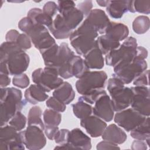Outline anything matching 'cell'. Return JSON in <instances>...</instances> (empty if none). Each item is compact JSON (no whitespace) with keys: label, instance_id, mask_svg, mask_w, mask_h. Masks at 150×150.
Returning a JSON list of instances; mask_svg holds the SVG:
<instances>
[{"label":"cell","instance_id":"cell-1","mask_svg":"<svg viewBox=\"0 0 150 150\" xmlns=\"http://www.w3.org/2000/svg\"><path fill=\"white\" fill-rule=\"evenodd\" d=\"M40 54L45 66L56 69L60 77L67 79L73 77L70 62L75 54L67 43L63 42L60 45L56 43Z\"/></svg>","mask_w":150,"mask_h":150},{"label":"cell","instance_id":"cell-2","mask_svg":"<svg viewBox=\"0 0 150 150\" xmlns=\"http://www.w3.org/2000/svg\"><path fill=\"white\" fill-rule=\"evenodd\" d=\"M1 126L6 125L11 118L21 111L26 105L22 91L14 87H1Z\"/></svg>","mask_w":150,"mask_h":150},{"label":"cell","instance_id":"cell-3","mask_svg":"<svg viewBox=\"0 0 150 150\" xmlns=\"http://www.w3.org/2000/svg\"><path fill=\"white\" fill-rule=\"evenodd\" d=\"M18 26L21 31L30 38L35 48L38 49L40 53L56 44L55 40L46 26L33 23L27 16L22 18Z\"/></svg>","mask_w":150,"mask_h":150},{"label":"cell","instance_id":"cell-4","mask_svg":"<svg viewBox=\"0 0 150 150\" xmlns=\"http://www.w3.org/2000/svg\"><path fill=\"white\" fill-rule=\"evenodd\" d=\"M98 35L96 30L84 21L78 28L72 32L69 40L76 52L79 55L84 56L91 49L97 46L96 39Z\"/></svg>","mask_w":150,"mask_h":150},{"label":"cell","instance_id":"cell-5","mask_svg":"<svg viewBox=\"0 0 150 150\" xmlns=\"http://www.w3.org/2000/svg\"><path fill=\"white\" fill-rule=\"evenodd\" d=\"M107 90L111 96V100L114 111L118 112L130 106L133 93L131 88L125 87L124 84L118 79H109Z\"/></svg>","mask_w":150,"mask_h":150},{"label":"cell","instance_id":"cell-6","mask_svg":"<svg viewBox=\"0 0 150 150\" xmlns=\"http://www.w3.org/2000/svg\"><path fill=\"white\" fill-rule=\"evenodd\" d=\"M147 66L145 59L136 57L129 62H119L114 66L112 77L118 79L124 84H129L146 70Z\"/></svg>","mask_w":150,"mask_h":150},{"label":"cell","instance_id":"cell-7","mask_svg":"<svg viewBox=\"0 0 150 150\" xmlns=\"http://www.w3.org/2000/svg\"><path fill=\"white\" fill-rule=\"evenodd\" d=\"M137 46V41L135 38L132 36L127 38L118 48L105 54L106 64L114 67L121 61H132L136 56Z\"/></svg>","mask_w":150,"mask_h":150},{"label":"cell","instance_id":"cell-8","mask_svg":"<svg viewBox=\"0 0 150 150\" xmlns=\"http://www.w3.org/2000/svg\"><path fill=\"white\" fill-rule=\"evenodd\" d=\"M32 79L33 83L45 92L56 89L63 82L56 69L46 66L35 70L32 73Z\"/></svg>","mask_w":150,"mask_h":150},{"label":"cell","instance_id":"cell-9","mask_svg":"<svg viewBox=\"0 0 150 150\" xmlns=\"http://www.w3.org/2000/svg\"><path fill=\"white\" fill-rule=\"evenodd\" d=\"M107 75L104 71H89L76 83L77 92L84 96L99 88H104Z\"/></svg>","mask_w":150,"mask_h":150},{"label":"cell","instance_id":"cell-10","mask_svg":"<svg viewBox=\"0 0 150 150\" xmlns=\"http://www.w3.org/2000/svg\"><path fill=\"white\" fill-rule=\"evenodd\" d=\"M22 134L10 125L1 126L0 149H24Z\"/></svg>","mask_w":150,"mask_h":150},{"label":"cell","instance_id":"cell-11","mask_svg":"<svg viewBox=\"0 0 150 150\" xmlns=\"http://www.w3.org/2000/svg\"><path fill=\"white\" fill-rule=\"evenodd\" d=\"M133 95L131 102L132 109L145 117L150 114L149 88L146 86H135L131 87Z\"/></svg>","mask_w":150,"mask_h":150},{"label":"cell","instance_id":"cell-12","mask_svg":"<svg viewBox=\"0 0 150 150\" xmlns=\"http://www.w3.org/2000/svg\"><path fill=\"white\" fill-rule=\"evenodd\" d=\"M146 117L132 108H129L117 112L114 116V120L119 127L129 132L139 125Z\"/></svg>","mask_w":150,"mask_h":150},{"label":"cell","instance_id":"cell-13","mask_svg":"<svg viewBox=\"0 0 150 150\" xmlns=\"http://www.w3.org/2000/svg\"><path fill=\"white\" fill-rule=\"evenodd\" d=\"M43 131L35 125H28L25 130L21 131L23 143L27 149L38 150L46 145V138Z\"/></svg>","mask_w":150,"mask_h":150},{"label":"cell","instance_id":"cell-14","mask_svg":"<svg viewBox=\"0 0 150 150\" xmlns=\"http://www.w3.org/2000/svg\"><path fill=\"white\" fill-rule=\"evenodd\" d=\"M4 62L6 64L9 75L16 76L23 73L29 67L30 59L23 50L12 53Z\"/></svg>","mask_w":150,"mask_h":150},{"label":"cell","instance_id":"cell-15","mask_svg":"<svg viewBox=\"0 0 150 150\" xmlns=\"http://www.w3.org/2000/svg\"><path fill=\"white\" fill-rule=\"evenodd\" d=\"M93 115L98 117L105 122L111 121L114 116L111 98L107 94L101 96L95 102L93 107Z\"/></svg>","mask_w":150,"mask_h":150},{"label":"cell","instance_id":"cell-16","mask_svg":"<svg viewBox=\"0 0 150 150\" xmlns=\"http://www.w3.org/2000/svg\"><path fill=\"white\" fill-rule=\"evenodd\" d=\"M93 26L99 34H105L110 23L107 15L104 11L100 9H92L84 19Z\"/></svg>","mask_w":150,"mask_h":150},{"label":"cell","instance_id":"cell-17","mask_svg":"<svg viewBox=\"0 0 150 150\" xmlns=\"http://www.w3.org/2000/svg\"><path fill=\"white\" fill-rule=\"evenodd\" d=\"M80 125L93 138H97L101 136L107 126L105 121L94 115H90L81 119Z\"/></svg>","mask_w":150,"mask_h":150},{"label":"cell","instance_id":"cell-18","mask_svg":"<svg viewBox=\"0 0 150 150\" xmlns=\"http://www.w3.org/2000/svg\"><path fill=\"white\" fill-rule=\"evenodd\" d=\"M67 144L70 149L88 150L91 148L90 138L77 128L70 131Z\"/></svg>","mask_w":150,"mask_h":150},{"label":"cell","instance_id":"cell-19","mask_svg":"<svg viewBox=\"0 0 150 150\" xmlns=\"http://www.w3.org/2000/svg\"><path fill=\"white\" fill-rule=\"evenodd\" d=\"M52 35L57 39H64L70 37L73 32L64 23L62 17L57 13L53 20L52 25L48 28Z\"/></svg>","mask_w":150,"mask_h":150},{"label":"cell","instance_id":"cell-20","mask_svg":"<svg viewBox=\"0 0 150 150\" xmlns=\"http://www.w3.org/2000/svg\"><path fill=\"white\" fill-rule=\"evenodd\" d=\"M101 137L103 140L108 141L117 145L123 144L127 138L126 133L115 124L107 126Z\"/></svg>","mask_w":150,"mask_h":150},{"label":"cell","instance_id":"cell-21","mask_svg":"<svg viewBox=\"0 0 150 150\" xmlns=\"http://www.w3.org/2000/svg\"><path fill=\"white\" fill-rule=\"evenodd\" d=\"M53 96L66 105L73 101L75 97V92L72 86L69 82L63 81L54 90Z\"/></svg>","mask_w":150,"mask_h":150},{"label":"cell","instance_id":"cell-22","mask_svg":"<svg viewBox=\"0 0 150 150\" xmlns=\"http://www.w3.org/2000/svg\"><path fill=\"white\" fill-rule=\"evenodd\" d=\"M84 61L90 69H101L104 66L103 54L97 46L93 48L84 56Z\"/></svg>","mask_w":150,"mask_h":150},{"label":"cell","instance_id":"cell-23","mask_svg":"<svg viewBox=\"0 0 150 150\" xmlns=\"http://www.w3.org/2000/svg\"><path fill=\"white\" fill-rule=\"evenodd\" d=\"M105 34L111 39L120 42L128 38V28L122 23L110 22Z\"/></svg>","mask_w":150,"mask_h":150},{"label":"cell","instance_id":"cell-24","mask_svg":"<svg viewBox=\"0 0 150 150\" xmlns=\"http://www.w3.org/2000/svg\"><path fill=\"white\" fill-rule=\"evenodd\" d=\"M25 100L31 104H36L47 100L48 95L38 85L31 84L24 93Z\"/></svg>","mask_w":150,"mask_h":150},{"label":"cell","instance_id":"cell-25","mask_svg":"<svg viewBox=\"0 0 150 150\" xmlns=\"http://www.w3.org/2000/svg\"><path fill=\"white\" fill-rule=\"evenodd\" d=\"M128 4L129 1H109L107 12L114 19H120L128 12Z\"/></svg>","mask_w":150,"mask_h":150},{"label":"cell","instance_id":"cell-26","mask_svg":"<svg viewBox=\"0 0 150 150\" xmlns=\"http://www.w3.org/2000/svg\"><path fill=\"white\" fill-rule=\"evenodd\" d=\"M27 17L33 23L43 25L47 28L52 25L53 20L52 18L44 13L41 9L38 8L30 9L27 13Z\"/></svg>","mask_w":150,"mask_h":150},{"label":"cell","instance_id":"cell-27","mask_svg":"<svg viewBox=\"0 0 150 150\" xmlns=\"http://www.w3.org/2000/svg\"><path fill=\"white\" fill-rule=\"evenodd\" d=\"M96 40L97 47L102 54L105 55L120 46V42L111 39L105 34L97 37Z\"/></svg>","mask_w":150,"mask_h":150},{"label":"cell","instance_id":"cell-28","mask_svg":"<svg viewBox=\"0 0 150 150\" xmlns=\"http://www.w3.org/2000/svg\"><path fill=\"white\" fill-rule=\"evenodd\" d=\"M71 70L73 77L77 79L82 77L86 73L90 71L84 60L79 56L74 55L70 62Z\"/></svg>","mask_w":150,"mask_h":150},{"label":"cell","instance_id":"cell-29","mask_svg":"<svg viewBox=\"0 0 150 150\" xmlns=\"http://www.w3.org/2000/svg\"><path fill=\"white\" fill-rule=\"evenodd\" d=\"M130 135L132 138L138 140L145 141L150 138L149 117H146L139 125L131 131Z\"/></svg>","mask_w":150,"mask_h":150},{"label":"cell","instance_id":"cell-30","mask_svg":"<svg viewBox=\"0 0 150 150\" xmlns=\"http://www.w3.org/2000/svg\"><path fill=\"white\" fill-rule=\"evenodd\" d=\"M72 108L74 115L80 120L91 115L93 113V107L80 97L79 98L77 103L72 104Z\"/></svg>","mask_w":150,"mask_h":150},{"label":"cell","instance_id":"cell-31","mask_svg":"<svg viewBox=\"0 0 150 150\" xmlns=\"http://www.w3.org/2000/svg\"><path fill=\"white\" fill-rule=\"evenodd\" d=\"M42 111L40 107L34 106L32 107L29 111L28 114V125H35L39 127L42 129H45V124L42 120Z\"/></svg>","mask_w":150,"mask_h":150},{"label":"cell","instance_id":"cell-32","mask_svg":"<svg viewBox=\"0 0 150 150\" xmlns=\"http://www.w3.org/2000/svg\"><path fill=\"white\" fill-rule=\"evenodd\" d=\"M150 21L148 16L140 15L137 16L132 22V29L138 35L145 33L149 29Z\"/></svg>","mask_w":150,"mask_h":150},{"label":"cell","instance_id":"cell-33","mask_svg":"<svg viewBox=\"0 0 150 150\" xmlns=\"http://www.w3.org/2000/svg\"><path fill=\"white\" fill-rule=\"evenodd\" d=\"M45 125L58 127L62 121L61 114L52 109H46L43 113Z\"/></svg>","mask_w":150,"mask_h":150},{"label":"cell","instance_id":"cell-34","mask_svg":"<svg viewBox=\"0 0 150 150\" xmlns=\"http://www.w3.org/2000/svg\"><path fill=\"white\" fill-rule=\"evenodd\" d=\"M128 12L149 14L150 13V1H129Z\"/></svg>","mask_w":150,"mask_h":150},{"label":"cell","instance_id":"cell-35","mask_svg":"<svg viewBox=\"0 0 150 150\" xmlns=\"http://www.w3.org/2000/svg\"><path fill=\"white\" fill-rule=\"evenodd\" d=\"M22 50L15 42H4L0 46V62H4L9 56L16 52Z\"/></svg>","mask_w":150,"mask_h":150},{"label":"cell","instance_id":"cell-36","mask_svg":"<svg viewBox=\"0 0 150 150\" xmlns=\"http://www.w3.org/2000/svg\"><path fill=\"white\" fill-rule=\"evenodd\" d=\"M26 122V117L21 111H19L11 118L8 124L16 131H21L25 128Z\"/></svg>","mask_w":150,"mask_h":150},{"label":"cell","instance_id":"cell-37","mask_svg":"<svg viewBox=\"0 0 150 150\" xmlns=\"http://www.w3.org/2000/svg\"><path fill=\"white\" fill-rule=\"evenodd\" d=\"M105 94H107V92L105 90H104V88H99L93 90L89 93L80 97L85 102L90 104H93L99 97Z\"/></svg>","mask_w":150,"mask_h":150},{"label":"cell","instance_id":"cell-38","mask_svg":"<svg viewBox=\"0 0 150 150\" xmlns=\"http://www.w3.org/2000/svg\"><path fill=\"white\" fill-rule=\"evenodd\" d=\"M46 106L50 109L58 111L59 112H63L66 110V104L63 102L54 97L53 96L49 97L46 101Z\"/></svg>","mask_w":150,"mask_h":150},{"label":"cell","instance_id":"cell-39","mask_svg":"<svg viewBox=\"0 0 150 150\" xmlns=\"http://www.w3.org/2000/svg\"><path fill=\"white\" fill-rule=\"evenodd\" d=\"M13 84L19 88H25L28 87L30 83V80L28 76L25 74L22 73L14 76L12 79Z\"/></svg>","mask_w":150,"mask_h":150},{"label":"cell","instance_id":"cell-40","mask_svg":"<svg viewBox=\"0 0 150 150\" xmlns=\"http://www.w3.org/2000/svg\"><path fill=\"white\" fill-rule=\"evenodd\" d=\"M31 42L32 41L30 38L26 34L20 33L15 43L21 49L25 51L32 47Z\"/></svg>","mask_w":150,"mask_h":150},{"label":"cell","instance_id":"cell-41","mask_svg":"<svg viewBox=\"0 0 150 150\" xmlns=\"http://www.w3.org/2000/svg\"><path fill=\"white\" fill-rule=\"evenodd\" d=\"M43 12L53 18L58 13V6L53 1H48L46 2L43 7Z\"/></svg>","mask_w":150,"mask_h":150},{"label":"cell","instance_id":"cell-42","mask_svg":"<svg viewBox=\"0 0 150 150\" xmlns=\"http://www.w3.org/2000/svg\"><path fill=\"white\" fill-rule=\"evenodd\" d=\"M148 76L149 70H146L133 80V84L135 86H149Z\"/></svg>","mask_w":150,"mask_h":150},{"label":"cell","instance_id":"cell-43","mask_svg":"<svg viewBox=\"0 0 150 150\" xmlns=\"http://www.w3.org/2000/svg\"><path fill=\"white\" fill-rule=\"evenodd\" d=\"M70 131L67 129H61L58 131L54 138V142L59 145L64 144L67 142Z\"/></svg>","mask_w":150,"mask_h":150},{"label":"cell","instance_id":"cell-44","mask_svg":"<svg viewBox=\"0 0 150 150\" xmlns=\"http://www.w3.org/2000/svg\"><path fill=\"white\" fill-rule=\"evenodd\" d=\"M76 8L81 11L84 16H87L92 10L93 2L91 1H84L79 3Z\"/></svg>","mask_w":150,"mask_h":150},{"label":"cell","instance_id":"cell-45","mask_svg":"<svg viewBox=\"0 0 150 150\" xmlns=\"http://www.w3.org/2000/svg\"><path fill=\"white\" fill-rule=\"evenodd\" d=\"M96 148L98 150H104V149H120L117 144L112 143L110 141L103 140L97 144Z\"/></svg>","mask_w":150,"mask_h":150},{"label":"cell","instance_id":"cell-46","mask_svg":"<svg viewBox=\"0 0 150 150\" xmlns=\"http://www.w3.org/2000/svg\"><path fill=\"white\" fill-rule=\"evenodd\" d=\"M59 130V128L58 127L45 125L44 132L48 139L50 140H54V138Z\"/></svg>","mask_w":150,"mask_h":150},{"label":"cell","instance_id":"cell-47","mask_svg":"<svg viewBox=\"0 0 150 150\" xmlns=\"http://www.w3.org/2000/svg\"><path fill=\"white\" fill-rule=\"evenodd\" d=\"M131 148L133 150H145L148 148V146L144 141L135 139L132 142Z\"/></svg>","mask_w":150,"mask_h":150},{"label":"cell","instance_id":"cell-48","mask_svg":"<svg viewBox=\"0 0 150 150\" xmlns=\"http://www.w3.org/2000/svg\"><path fill=\"white\" fill-rule=\"evenodd\" d=\"M19 34L20 33L16 30L15 29H11L8 31L5 35L6 41L11 42H16Z\"/></svg>","mask_w":150,"mask_h":150},{"label":"cell","instance_id":"cell-49","mask_svg":"<svg viewBox=\"0 0 150 150\" xmlns=\"http://www.w3.org/2000/svg\"><path fill=\"white\" fill-rule=\"evenodd\" d=\"M148 56V50L146 49L143 46H137V53L136 57L145 59L147 58Z\"/></svg>","mask_w":150,"mask_h":150},{"label":"cell","instance_id":"cell-50","mask_svg":"<svg viewBox=\"0 0 150 150\" xmlns=\"http://www.w3.org/2000/svg\"><path fill=\"white\" fill-rule=\"evenodd\" d=\"M11 83V79L8 74L0 73V86L1 87H6Z\"/></svg>","mask_w":150,"mask_h":150},{"label":"cell","instance_id":"cell-51","mask_svg":"<svg viewBox=\"0 0 150 150\" xmlns=\"http://www.w3.org/2000/svg\"><path fill=\"white\" fill-rule=\"evenodd\" d=\"M96 2L99 5V6L102 7H106L109 2V1H97Z\"/></svg>","mask_w":150,"mask_h":150}]
</instances>
